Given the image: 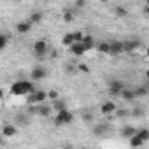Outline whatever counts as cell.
Here are the masks:
<instances>
[{"mask_svg": "<svg viewBox=\"0 0 149 149\" xmlns=\"http://www.w3.org/2000/svg\"><path fill=\"white\" fill-rule=\"evenodd\" d=\"M33 90H35V81H32V79H18V81H14L11 84L9 93L14 95V97H26Z\"/></svg>", "mask_w": 149, "mask_h": 149, "instance_id": "1", "label": "cell"}, {"mask_svg": "<svg viewBox=\"0 0 149 149\" xmlns=\"http://www.w3.org/2000/svg\"><path fill=\"white\" fill-rule=\"evenodd\" d=\"M74 121V114L68 111V109H63V111H58L53 118V123L54 126H67Z\"/></svg>", "mask_w": 149, "mask_h": 149, "instance_id": "2", "label": "cell"}, {"mask_svg": "<svg viewBox=\"0 0 149 149\" xmlns=\"http://www.w3.org/2000/svg\"><path fill=\"white\" fill-rule=\"evenodd\" d=\"M111 130H112V126H111L109 123L98 121V123H93V126H91V135H93V137H107V135L111 133Z\"/></svg>", "mask_w": 149, "mask_h": 149, "instance_id": "3", "label": "cell"}, {"mask_svg": "<svg viewBox=\"0 0 149 149\" xmlns=\"http://www.w3.org/2000/svg\"><path fill=\"white\" fill-rule=\"evenodd\" d=\"M26 105H30V104H40V102H46L47 100V93L44 91V90H33V91H30L26 97Z\"/></svg>", "mask_w": 149, "mask_h": 149, "instance_id": "4", "label": "cell"}, {"mask_svg": "<svg viewBox=\"0 0 149 149\" xmlns=\"http://www.w3.org/2000/svg\"><path fill=\"white\" fill-rule=\"evenodd\" d=\"M123 88H125V83H123L121 79L111 77V79L107 81V91H109V95H112V97H119V93H121Z\"/></svg>", "mask_w": 149, "mask_h": 149, "instance_id": "5", "label": "cell"}, {"mask_svg": "<svg viewBox=\"0 0 149 149\" xmlns=\"http://www.w3.org/2000/svg\"><path fill=\"white\" fill-rule=\"evenodd\" d=\"M47 74H49V72H47V68H46L44 65H35V67L30 70V79L35 81V83H37V81H44V79L47 77Z\"/></svg>", "mask_w": 149, "mask_h": 149, "instance_id": "6", "label": "cell"}, {"mask_svg": "<svg viewBox=\"0 0 149 149\" xmlns=\"http://www.w3.org/2000/svg\"><path fill=\"white\" fill-rule=\"evenodd\" d=\"M142 47V40L139 39V37H135V39H128V40H123V49H125V53H135V51H139Z\"/></svg>", "mask_w": 149, "mask_h": 149, "instance_id": "7", "label": "cell"}, {"mask_svg": "<svg viewBox=\"0 0 149 149\" xmlns=\"http://www.w3.org/2000/svg\"><path fill=\"white\" fill-rule=\"evenodd\" d=\"M47 51H49V47H47V42L46 40H35L33 42V54L37 56V58H44L46 54H47Z\"/></svg>", "mask_w": 149, "mask_h": 149, "instance_id": "8", "label": "cell"}, {"mask_svg": "<svg viewBox=\"0 0 149 149\" xmlns=\"http://www.w3.org/2000/svg\"><path fill=\"white\" fill-rule=\"evenodd\" d=\"M109 54L111 56H121V54H125L123 40H111L109 42Z\"/></svg>", "mask_w": 149, "mask_h": 149, "instance_id": "9", "label": "cell"}, {"mask_svg": "<svg viewBox=\"0 0 149 149\" xmlns=\"http://www.w3.org/2000/svg\"><path fill=\"white\" fill-rule=\"evenodd\" d=\"M51 114H53L51 104H46V102L37 104V116L39 118H51Z\"/></svg>", "mask_w": 149, "mask_h": 149, "instance_id": "10", "label": "cell"}, {"mask_svg": "<svg viewBox=\"0 0 149 149\" xmlns=\"http://www.w3.org/2000/svg\"><path fill=\"white\" fill-rule=\"evenodd\" d=\"M16 135H18V126H16V125L7 123V125H4V126H2V137L11 139V137H16Z\"/></svg>", "mask_w": 149, "mask_h": 149, "instance_id": "11", "label": "cell"}, {"mask_svg": "<svg viewBox=\"0 0 149 149\" xmlns=\"http://www.w3.org/2000/svg\"><path fill=\"white\" fill-rule=\"evenodd\" d=\"M116 107H118V105H116L112 100H107V102H104V104L100 105V112H102L104 116H111V114H114Z\"/></svg>", "mask_w": 149, "mask_h": 149, "instance_id": "12", "label": "cell"}, {"mask_svg": "<svg viewBox=\"0 0 149 149\" xmlns=\"http://www.w3.org/2000/svg\"><path fill=\"white\" fill-rule=\"evenodd\" d=\"M32 23L28 21V19H25V21H18L16 23V32L19 33V35H25V33H28L30 30H32Z\"/></svg>", "mask_w": 149, "mask_h": 149, "instance_id": "13", "label": "cell"}, {"mask_svg": "<svg viewBox=\"0 0 149 149\" xmlns=\"http://www.w3.org/2000/svg\"><path fill=\"white\" fill-rule=\"evenodd\" d=\"M51 107H53V111H54V112H58V111H63V109H68V104H67V100H65V98H61V97H58V98H54V100H51Z\"/></svg>", "mask_w": 149, "mask_h": 149, "instance_id": "14", "label": "cell"}, {"mask_svg": "<svg viewBox=\"0 0 149 149\" xmlns=\"http://www.w3.org/2000/svg\"><path fill=\"white\" fill-rule=\"evenodd\" d=\"M68 49H70V53H72L74 56H83V54L86 53L83 42H72V44L68 46Z\"/></svg>", "mask_w": 149, "mask_h": 149, "instance_id": "15", "label": "cell"}, {"mask_svg": "<svg viewBox=\"0 0 149 149\" xmlns=\"http://www.w3.org/2000/svg\"><path fill=\"white\" fill-rule=\"evenodd\" d=\"M28 21H30L32 25H40V23L44 21V13H42V11H33V13H30Z\"/></svg>", "mask_w": 149, "mask_h": 149, "instance_id": "16", "label": "cell"}, {"mask_svg": "<svg viewBox=\"0 0 149 149\" xmlns=\"http://www.w3.org/2000/svg\"><path fill=\"white\" fill-rule=\"evenodd\" d=\"M83 46H84V49L86 51H90V49H95V46H97V40H95V37L93 35H83Z\"/></svg>", "mask_w": 149, "mask_h": 149, "instance_id": "17", "label": "cell"}, {"mask_svg": "<svg viewBox=\"0 0 149 149\" xmlns=\"http://www.w3.org/2000/svg\"><path fill=\"white\" fill-rule=\"evenodd\" d=\"M30 119H32V116H28L26 112H19V114H16V118H14L16 125H19V126H28V125H30Z\"/></svg>", "mask_w": 149, "mask_h": 149, "instance_id": "18", "label": "cell"}, {"mask_svg": "<svg viewBox=\"0 0 149 149\" xmlns=\"http://www.w3.org/2000/svg\"><path fill=\"white\" fill-rule=\"evenodd\" d=\"M133 133H137V128L132 126V125H125V126L119 128V135H121L123 139H130Z\"/></svg>", "mask_w": 149, "mask_h": 149, "instance_id": "19", "label": "cell"}, {"mask_svg": "<svg viewBox=\"0 0 149 149\" xmlns=\"http://www.w3.org/2000/svg\"><path fill=\"white\" fill-rule=\"evenodd\" d=\"M147 93H149V88H147V84H140V86H135V88H133L135 100H137V98H144V97H147Z\"/></svg>", "mask_w": 149, "mask_h": 149, "instance_id": "20", "label": "cell"}, {"mask_svg": "<svg viewBox=\"0 0 149 149\" xmlns=\"http://www.w3.org/2000/svg\"><path fill=\"white\" fill-rule=\"evenodd\" d=\"M119 97H121V100H125V102H133L135 100V95H133V90H130V88H123L121 90V93H119Z\"/></svg>", "mask_w": 149, "mask_h": 149, "instance_id": "21", "label": "cell"}, {"mask_svg": "<svg viewBox=\"0 0 149 149\" xmlns=\"http://www.w3.org/2000/svg\"><path fill=\"white\" fill-rule=\"evenodd\" d=\"M130 116H132V118H135V119H142V118L146 116V111H144V107H142V105H135V107L130 111Z\"/></svg>", "mask_w": 149, "mask_h": 149, "instance_id": "22", "label": "cell"}, {"mask_svg": "<svg viewBox=\"0 0 149 149\" xmlns=\"http://www.w3.org/2000/svg\"><path fill=\"white\" fill-rule=\"evenodd\" d=\"M128 144H130V147H142V146H146V142H144L137 133H133V135L128 139Z\"/></svg>", "mask_w": 149, "mask_h": 149, "instance_id": "23", "label": "cell"}, {"mask_svg": "<svg viewBox=\"0 0 149 149\" xmlns=\"http://www.w3.org/2000/svg\"><path fill=\"white\" fill-rule=\"evenodd\" d=\"M61 18H63V21H65V23H72L74 19H76V13H74L72 9H63Z\"/></svg>", "mask_w": 149, "mask_h": 149, "instance_id": "24", "label": "cell"}, {"mask_svg": "<svg viewBox=\"0 0 149 149\" xmlns=\"http://www.w3.org/2000/svg\"><path fill=\"white\" fill-rule=\"evenodd\" d=\"M11 44V35L9 33H0V51H4Z\"/></svg>", "mask_w": 149, "mask_h": 149, "instance_id": "25", "label": "cell"}, {"mask_svg": "<svg viewBox=\"0 0 149 149\" xmlns=\"http://www.w3.org/2000/svg\"><path fill=\"white\" fill-rule=\"evenodd\" d=\"M114 16L116 18H126L128 16V9L125 6H116L114 7Z\"/></svg>", "mask_w": 149, "mask_h": 149, "instance_id": "26", "label": "cell"}, {"mask_svg": "<svg viewBox=\"0 0 149 149\" xmlns=\"http://www.w3.org/2000/svg\"><path fill=\"white\" fill-rule=\"evenodd\" d=\"M95 49H97L100 54H109V42H107V40H102V42H98V44L95 46Z\"/></svg>", "mask_w": 149, "mask_h": 149, "instance_id": "27", "label": "cell"}, {"mask_svg": "<svg viewBox=\"0 0 149 149\" xmlns=\"http://www.w3.org/2000/svg\"><path fill=\"white\" fill-rule=\"evenodd\" d=\"M81 121H83V123H86V125H90V123H93V121H95V114H93V112H90V111H83V114H81Z\"/></svg>", "mask_w": 149, "mask_h": 149, "instance_id": "28", "label": "cell"}, {"mask_svg": "<svg viewBox=\"0 0 149 149\" xmlns=\"http://www.w3.org/2000/svg\"><path fill=\"white\" fill-rule=\"evenodd\" d=\"M114 114H116V118H119V119H126V118L130 116V111L125 109V107H116Z\"/></svg>", "mask_w": 149, "mask_h": 149, "instance_id": "29", "label": "cell"}, {"mask_svg": "<svg viewBox=\"0 0 149 149\" xmlns=\"http://www.w3.org/2000/svg\"><path fill=\"white\" fill-rule=\"evenodd\" d=\"M63 72L67 74V76H74V74L77 72V67L74 65V63H65L63 65Z\"/></svg>", "mask_w": 149, "mask_h": 149, "instance_id": "30", "label": "cell"}, {"mask_svg": "<svg viewBox=\"0 0 149 149\" xmlns=\"http://www.w3.org/2000/svg\"><path fill=\"white\" fill-rule=\"evenodd\" d=\"M137 135H139L146 144L149 142V130H147V128H137Z\"/></svg>", "mask_w": 149, "mask_h": 149, "instance_id": "31", "label": "cell"}, {"mask_svg": "<svg viewBox=\"0 0 149 149\" xmlns=\"http://www.w3.org/2000/svg\"><path fill=\"white\" fill-rule=\"evenodd\" d=\"M72 42H74V35H72V32L65 33V35H63V39H61V44H63L65 47H68V46H70Z\"/></svg>", "mask_w": 149, "mask_h": 149, "instance_id": "32", "label": "cell"}, {"mask_svg": "<svg viewBox=\"0 0 149 149\" xmlns=\"http://www.w3.org/2000/svg\"><path fill=\"white\" fill-rule=\"evenodd\" d=\"M72 35H74V42H81L84 33H83L81 30H77V32H72Z\"/></svg>", "mask_w": 149, "mask_h": 149, "instance_id": "33", "label": "cell"}, {"mask_svg": "<svg viewBox=\"0 0 149 149\" xmlns=\"http://www.w3.org/2000/svg\"><path fill=\"white\" fill-rule=\"evenodd\" d=\"M77 67V72H84V74H90V67L86 65V63H79V65H76Z\"/></svg>", "mask_w": 149, "mask_h": 149, "instance_id": "34", "label": "cell"}, {"mask_svg": "<svg viewBox=\"0 0 149 149\" xmlns=\"http://www.w3.org/2000/svg\"><path fill=\"white\" fill-rule=\"evenodd\" d=\"M46 93H47V100H54V98L60 97V93H58L56 90H49V91H46Z\"/></svg>", "mask_w": 149, "mask_h": 149, "instance_id": "35", "label": "cell"}, {"mask_svg": "<svg viewBox=\"0 0 149 149\" xmlns=\"http://www.w3.org/2000/svg\"><path fill=\"white\" fill-rule=\"evenodd\" d=\"M76 7L77 9H84L86 7V0H76Z\"/></svg>", "mask_w": 149, "mask_h": 149, "instance_id": "36", "label": "cell"}, {"mask_svg": "<svg viewBox=\"0 0 149 149\" xmlns=\"http://www.w3.org/2000/svg\"><path fill=\"white\" fill-rule=\"evenodd\" d=\"M0 98H4V90L0 88Z\"/></svg>", "mask_w": 149, "mask_h": 149, "instance_id": "37", "label": "cell"}, {"mask_svg": "<svg viewBox=\"0 0 149 149\" xmlns=\"http://www.w3.org/2000/svg\"><path fill=\"white\" fill-rule=\"evenodd\" d=\"M100 2H102V4H107V2H109V0H100Z\"/></svg>", "mask_w": 149, "mask_h": 149, "instance_id": "38", "label": "cell"}, {"mask_svg": "<svg viewBox=\"0 0 149 149\" xmlns=\"http://www.w3.org/2000/svg\"><path fill=\"white\" fill-rule=\"evenodd\" d=\"M2 144H4V140H2V139H0V146H2Z\"/></svg>", "mask_w": 149, "mask_h": 149, "instance_id": "39", "label": "cell"}]
</instances>
